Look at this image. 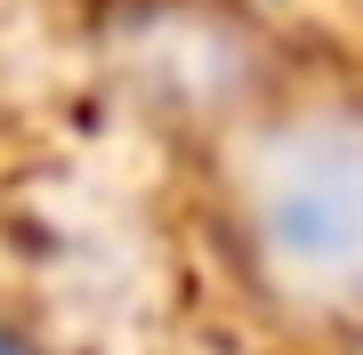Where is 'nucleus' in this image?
Here are the masks:
<instances>
[{
	"label": "nucleus",
	"instance_id": "1",
	"mask_svg": "<svg viewBox=\"0 0 363 355\" xmlns=\"http://www.w3.org/2000/svg\"><path fill=\"white\" fill-rule=\"evenodd\" d=\"M274 235L307 266H347L363 250V162H323L274 202Z\"/></svg>",
	"mask_w": 363,
	"mask_h": 355
},
{
	"label": "nucleus",
	"instance_id": "2",
	"mask_svg": "<svg viewBox=\"0 0 363 355\" xmlns=\"http://www.w3.org/2000/svg\"><path fill=\"white\" fill-rule=\"evenodd\" d=\"M0 355H9V347H0Z\"/></svg>",
	"mask_w": 363,
	"mask_h": 355
}]
</instances>
